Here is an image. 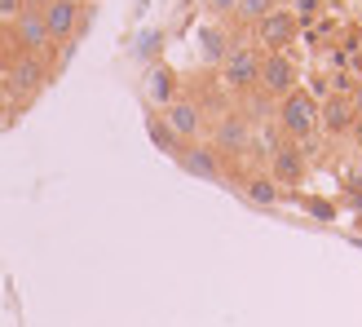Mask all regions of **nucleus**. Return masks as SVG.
I'll use <instances>...</instances> for the list:
<instances>
[{
	"mask_svg": "<svg viewBox=\"0 0 362 327\" xmlns=\"http://www.w3.org/2000/svg\"><path fill=\"white\" fill-rule=\"evenodd\" d=\"M314 124H318V98H314V93L292 88L287 98H279V129H283L287 137H296V147L314 133Z\"/></svg>",
	"mask_w": 362,
	"mask_h": 327,
	"instance_id": "nucleus-1",
	"label": "nucleus"
},
{
	"mask_svg": "<svg viewBox=\"0 0 362 327\" xmlns=\"http://www.w3.org/2000/svg\"><path fill=\"white\" fill-rule=\"evenodd\" d=\"M221 76H226V84L234 88V93L257 88V84H261V49H252V45H230L226 62H221Z\"/></svg>",
	"mask_w": 362,
	"mask_h": 327,
	"instance_id": "nucleus-2",
	"label": "nucleus"
},
{
	"mask_svg": "<svg viewBox=\"0 0 362 327\" xmlns=\"http://www.w3.org/2000/svg\"><path fill=\"white\" fill-rule=\"evenodd\" d=\"M300 35V23L292 9H269L261 23H257V40L265 53H287V45H292Z\"/></svg>",
	"mask_w": 362,
	"mask_h": 327,
	"instance_id": "nucleus-3",
	"label": "nucleus"
},
{
	"mask_svg": "<svg viewBox=\"0 0 362 327\" xmlns=\"http://www.w3.org/2000/svg\"><path fill=\"white\" fill-rule=\"evenodd\" d=\"M40 18H45L49 45H71V35H76L80 23H84V5H76V0H49L40 9Z\"/></svg>",
	"mask_w": 362,
	"mask_h": 327,
	"instance_id": "nucleus-4",
	"label": "nucleus"
},
{
	"mask_svg": "<svg viewBox=\"0 0 362 327\" xmlns=\"http://www.w3.org/2000/svg\"><path fill=\"white\" fill-rule=\"evenodd\" d=\"M296 62L287 58V53H261V84L257 88H265L269 98H287L296 88Z\"/></svg>",
	"mask_w": 362,
	"mask_h": 327,
	"instance_id": "nucleus-5",
	"label": "nucleus"
},
{
	"mask_svg": "<svg viewBox=\"0 0 362 327\" xmlns=\"http://www.w3.org/2000/svg\"><path fill=\"white\" fill-rule=\"evenodd\" d=\"M247 142H252V120L247 115L230 111V115L216 120V133H212V151L216 155H243Z\"/></svg>",
	"mask_w": 362,
	"mask_h": 327,
	"instance_id": "nucleus-6",
	"label": "nucleus"
},
{
	"mask_svg": "<svg viewBox=\"0 0 362 327\" xmlns=\"http://www.w3.org/2000/svg\"><path fill=\"white\" fill-rule=\"evenodd\" d=\"M269 177H274V186H283V190H292L305 181V151L296 142L274 147V155H269Z\"/></svg>",
	"mask_w": 362,
	"mask_h": 327,
	"instance_id": "nucleus-7",
	"label": "nucleus"
},
{
	"mask_svg": "<svg viewBox=\"0 0 362 327\" xmlns=\"http://www.w3.org/2000/svg\"><path fill=\"white\" fill-rule=\"evenodd\" d=\"M159 120L173 129L177 142H181V137H199V129H204V111H199V102H190V98H173Z\"/></svg>",
	"mask_w": 362,
	"mask_h": 327,
	"instance_id": "nucleus-8",
	"label": "nucleus"
},
{
	"mask_svg": "<svg viewBox=\"0 0 362 327\" xmlns=\"http://www.w3.org/2000/svg\"><path fill=\"white\" fill-rule=\"evenodd\" d=\"M9 88H13V93H23V98L40 93V88H45V62H40V53H23V58H13Z\"/></svg>",
	"mask_w": 362,
	"mask_h": 327,
	"instance_id": "nucleus-9",
	"label": "nucleus"
},
{
	"mask_svg": "<svg viewBox=\"0 0 362 327\" xmlns=\"http://www.w3.org/2000/svg\"><path fill=\"white\" fill-rule=\"evenodd\" d=\"M13 40L23 45V53H45L49 45V31H45V18L40 9H23L13 18Z\"/></svg>",
	"mask_w": 362,
	"mask_h": 327,
	"instance_id": "nucleus-10",
	"label": "nucleus"
},
{
	"mask_svg": "<svg viewBox=\"0 0 362 327\" xmlns=\"http://www.w3.org/2000/svg\"><path fill=\"white\" fill-rule=\"evenodd\" d=\"M181 168L194 173V177H221V155L212 147H181Z\"/></svg>",
	"mask_w": 362,
	"mask_h": 327,
	"instance_id": "nucleus-11",
	"label": "nucleus"
},
{
	"mask_svg": "<svg viewBox=\"0 0 362 327\" xmlns=\"http://www.w3.org/2000/svg\"><path fill=\"white\" fill-rule=\"evenodd\" d=\"M322 106V124H327L332 133H349L354 129V98H345V93H336V98H327V102H318Z\"/></svg>",
	"mask_w": 362,
	"mask_h": 327,
	"instance_id": "nucleus-12",
	"label": "nucleus"
},
{
	"mask_svg": "<svg viewBox=\"0 0 362 327\" xmlns=\"http://www.w3.org/2000/svg\"><path fill=\"white\" fill-rule=\"evenodd\" d=\"M247 199H257V204H279V186L274 177H247Z\"/></svg>",
	"mask_w": 362,
	"mask_h": 327,
	"instance_id": "nucleus-13",
	"label": "nucleus"
},
{
	"mask_svg": "<svg viewBox=\"0 0 362 327\" xmlns=\"http://www.w3.org/2000/svg\"><path fill=\"white\" fill-rule=\"evenodd\" d=\"M151 137H155V147H159V151H168V155H181V142L173 137V129H168V124L159 120V115H151Z\"/></svg>",
	"mask_w": 362,
	"mask_h": 327,
	"instance_id": "nucleus-14",
	"label": "nucleus"
},
{
	"mask_svg": "<svg viewBox=\"0 0 362 327\" xmlns=\"http://www.w3.org/2000/svg\"><path fill=\"white\" fill-rule=\"evenodd\" d=\"M269 9H279V0H239V5H234V13L247 18V23H261Z\"/></svg>",
	"mask_w": 362,
	"mask_h": 327,
	"instance_id": "nucleus-15",
	"label": "nucleus"
},
{
	"mask_svg": "<svg viewBox=\"0 0 362 327\" xmlns=\"http://www.w3.org/2000/svg\"><path fill=\"white\" fill-rule=\"evenodd\" d=\"M204 49L212 53V62H216V67H221V62H226V53H230V49H226V35H221V31H212V27L204 31Z\"/></svg>",
	"mask_w": 362,
	"mask_h": 327,
	"instance_id": "nucleus-16",
	"label": "nucleus"
},
{
	"mask_svg": "<svg viewBox=\"0 0 362 327\" xmlns=\"http://www.w3.org/2000/svg\"><path fill=\"white\" fill-rule=\"evenodd\" d=\"M151 88H155V98H159V102H164V106L173 102V98H168V71H164V67H159V71H155V80H151Z\"/></svg>",
	"mask_w": 362,
	"mask_h": 327,
	"instance_id": "nucleus-17",
	"label": "nucleus"
},
{
	"mask_svg": "<svg viewBox=\"0 0 362 327\" xmlns=\"http://www.w3.org/2000/svg\"><path fill=\"white\" fill-rule=\"evenodd\" d=\"M305 208H310L314 217H322V222H332V217H336V208L327 204V199H310V204H305Z\"/></svg>",
	"mask_w": 362,
	"mask_h": 327,
	"instance_id": "nucleus-18",
	"label": "nucleus"
},
{
	"mask_svg": "<svg viewBox=\"0 0 362 327\" xmlns=\"http://www.w3.org/2000/svg\"><path fill=\"white\" fill-rule=\"evenodd\" d=\"M204 5H208L212 13H234V5H239V0H204Z\"/></svg>",
	"mask_w": 362,
	"mask_h": 327,
	"instance_id": "nucleus-19",
	"label": "nucleus"
},
{
	"mask_svg": "<svg viewBox=\"0 0 362 327\" xmlns=\"http://www.w3.org/2000/svg\"><path fill=\"white\" fill-rule=\"evenodd\" d=\"M23 9H27V0H0V13H13L18 18Z\"/></svg>",
	"mask_w": 362,
	"mask_h": 327,
	"instance_id": "nucleus-20",
	"label": "nucleus"
},
{
	"mask_svg": "<svg viewBox=\"0 0 362 327\" xmlns=\"http://www.w3.org/2000/svg\"><path fill=\"white\" fill-rule=\"evenodd\" d=\"M349 208L362 217V186H349Z\"/></svg>",
	"mask_w": 362,
	"mask_h": 327,
	"instance_id": "nucleus-21",
	"label": "nucleus"
},
{
	"mask_svg": "<svg viewBox=\"0 0 362 327\" xmlns=\"http://www.w3.org/2000/svg\"><path fill=\"white\" fill-rule=\"evenodd\" d=\"M349 133H354V147H358V151H362V115H358V120H354V129H349Z\"/></svg>",
	"mask_w": 362,
	"mask_h": 327,
	"instance_id": "nucleus-22",
	"label": "nucleus"
},
{
	"mask_svg": "<svg viewBox=\"0 0 362 327\" xmlns=\"http://www.w3.org/2000/svg\"><path fill=\"white\" fill-rule=\"evenodd\" d=\"M49 5V0H27V9H45Z\"/></svg>",
	"mask_w": 362,
	"mask_h": 327,
	"instance_id": "nucleus-23",
	"label": "nucleus"
},
{
	"mask_svg": "<svg viewBox=\"0 0 362 327\" xmlns=\"http://www.w3.org/2000/svg\"><path fill=\"white\" fill-rule=\"evenodd\" d=\"M76 5H88V0H76Z\"/></svg>",
	"mask_w": 362,
	"mask_h": 327,
	"instance_id": "nucleus-24",
	"label": "nucleus"
}]
</instances>
